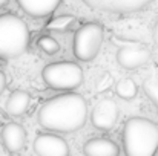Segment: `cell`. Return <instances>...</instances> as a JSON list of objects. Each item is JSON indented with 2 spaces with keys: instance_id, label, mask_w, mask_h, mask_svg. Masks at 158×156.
I'll return each mask as SVG.
<instances>
[{
  "instance_id": "6da1fadb",
  "label": "cell",
  "mask_w": 158,
  "mask_h": 156,
  "mask_svg": "<svg viewBox=\"0 0 158 156\" xmlns=\"http://www.w3.org/2000/svg\"><path fill=\"white\" fill-rule=\"evenodd\" d=\"M37 119L49 132L74 133L86 124L88 103L75 92L55 95L40 107Z\"/></svg>"
},
{
  "instance_id": "7a4b0ae2",
  "label": "cell",
  "mask_w": 158,
  "mask_h": 156,
  "mask_svg": "<svg viewBox=\"0 0 158 156\" xmlns=\"http://www.w3.org/2000/svg\"><path fill=\"white\" fill-rule=\"evenodd\" d=\"M121 141L127 156H152L158 150V124L144 116H132L124 122Z\"/></svg>"
},
{
  "instance_id": "3957f363",
  "label": "cell",
  "mask_w": 158,
  "mask_h": 156,
  "mask_svg": "<svg viewBox=\"0 0 158 156\" xmlns=\"http://www.w3.org/2000/svg\"><path fill=\"white\" fill-rule=\"evenodd\" d=\"M31 35L26 22L6 12L0 15V60L9 61L22 57L29 48Z\"/></svg>"
},
{
  "instance_id": "277c9868",
  "label": "cell",
  "mask_w": 158,
  "mask_h": 156,
  "mask_svg": "<svg viewBox=\"0 0 158 156\" xmlns=\"http://www.w3.org/2000/svg\"><path fill=\"white\" fill-rule=\"evenodd\" d=\"M42 78L54 90H72L83 83V69L75 61H55L43 67Z\"/></svg>"
},
{
  "instance_id": "5b68a950",
  "label": "cell",
  "mask_w": 158,
  "mask_h": 156,
  "mask_svg": "<svg viewBox=\"0 0 158 156\" xmlns=\"http://www.w3.org/2000/svg\"><path fill=\"white\" fill-rule=\"evenodd\" d=\"M103 37H105V29L97 22H91L80 26L74 34V42H72V52L75 58L81 61H92L100 54Z\"/></svg>"
},
{
  "instance_id": "8992f818",
  "label": "cell",
  "mask_w": 158,
  "mask_h": 156,
  "mask_svg": "<svg viewBox=\"0 0 158 156\" xmlns=\"http://www.w3.org/2000/svg\"><path fill=\"white\" fill-rule=\"evenodd\" d=\"M154 0H83L86 6L102 12L112 14H132L144 9Z\"/></svg>"
},
{
  "instance_id": "52a82bcc",
  "label": "cell",
  "mask_w": 158,
  "mask_h": 156,
  "mask_svg": "<svg viewBox=\"0 0 158 156\" xmlns=\"http://www.w3.org/2000/svg\"><path fill=\"white\" fill-rule=\"evenodd\" d=\"M118 121V106L112 98H102L91 113V122L98 130H110Z\"/></svg>"
},
{
  "instance_id": "ba28073f",
  "label": "cell",
  "mask_w": 158,
  "mask_h": 156,
  "mask_svg": "<svg viewBox=\"0 0 158 156\" xmlns=\"http://www.w3.org/2000/svg\"><path fill=\"white\" fill-rule=\"evenodd\" d=\"M34 152L40 156H68V142L54 133H42L34 139Z\"/></svg>"
},
{
  "instance_id": "9c48e42d",
  "label": "cell",
  "mask_w": 158,
  "mask_h": 156,
  "mask_svg": "<svg viewBox=\"0 0 158 156\" xmlns=\"http://www.w3.org/2000/svg\"><path fill=\"white\" fill-rule=\"evenodd\" d=\"M151 58V51L144 46H123L117 52V61L123 69H137L146 64Z\"/></svg>"
},
{
  "instance_id": "30bf717a",
  "label": "cell",
  "mask_w": 158,
  "mask_h": 156,
  "mask_svg": "<svg viewBox=\"0 0 158 156\" xmlns=\"http://www.w3.org/2000/svg\"><path fill=\"white\" fill-rule=\"evenodd\" d=\"M2 142L9 153H19L26 144V130L17 122H8L3 126L0 133Z\"/></svg>"
},
{
  "instance_id": "8fae6325",
  "label": "cell",
  "mask_w": 158,
  "mask_h": 156,
  "mask_svg": "<svg viewBox=\"0 0 158 156\" xmlns=\"http://www.w3.org/2000/svg\"><path fill=\"white\" fill-rule=\"evenodd\" d=\"M17 3L28 15L42 18L51 15L60 6L61 0H17Z\"/></svg>"
},
{
  "instance_id": "7c38bea8",
  "label": "cell",
  "mask_w": 158,
  "mask_h": 156,
  "mask_svg": "<svg viewBox=\"0 0 158 156\" xmlns=\"http://www.w3.org/2000/svg\"><path fill=\"white\" fill-rule=\"evenodd\" d=\"M83 152L88 156H118V146L107 138H92L85 142Z\"/></svg>"
},
{
  "instance_id": "4fadbf2b",
  "label": "cell",
  "mask_w": 158,
  "mask_h": 156,
  "mask_svg": "<svg viewBox=\"0 0 158 156\" xmlns=\"http://www.w3.org/2000/svg\"><path fill=\"white\" fill-rule=\"evenodd\" d=\"M29 104H31L29 92L17 89V90H12L9 94L6 104H5V109L11 116H20L29 109Z\"/></svg>"
},
{
  "instance_id": "5bb4252c",
  "label": "cell",
  "mask_w": 158,
  "mask_h": 156,
  "mask_svg": "<svg viewBox=\"0 0 158 156\" xmlns=\"http://www.w3.org/2000/svg\"><path fill=\"white\" fill-rule=\"evenodd\" d=\"M78 20L74 15H60V17H54L46 23V31H52V32H68L75 29Z\"/></svg>"
},
{
  "instance_id": "9a60e30c",
  "label": "cell",
  "mask_w": 158,
  "mask_h": 156,
  "mask_svg": "<svg viewBox=\"0 0 158 156\" xmlns=\"http://www.w3.org/2000/svg\"><path fill=\"white\" fill-rule=\"evenodd\" d=\"M138 86L132 78H121L115 86V94L123 100H132L137 97Z\"/></svg>"
},
{
  "instance_id": "2e32d148",
  "label": "cell",
  "mask_w": 158,
  "mask_h": 156,
  "mask_svg": "<svg viewBox=\"0 0 158 156\" xmlns=\"http://www.w3.org/2000/svg\"><path fill=\"white\" fill-rule=\"evenodd\" d=\"M37 48L42 49L46 55H54V54H57V52L60 51L58 42L54 37H51V35H42V37H39L37 38Z\"/></svg>"
},
{
  "instance_id": "e0dca14e",
  "label": "cell",
  "mask_w": 158,
  "mask_h": 156,
  "mask_svg": "<svg viewBox=\"0 0 158 156\" xmlns=\"http://www.w3.org/2000/svg\"><path fill=\"white\" fill-rule=\"evenodd\" d=\"M143 87H144V92H146V95L149 97V100L155 104V107L158 109V80L157 81H152V80L149 81V80H148Z\"/></svg>"
},
{
  "instance_id": "ac0fdd59",
  "label": "cell",
  "mask_w": 158,
  "mask_h": 156,
  "mask_svg": "<svg viewBox=\"0 0 158 156\" xmlns=\"http://www.w3.org/2000/svg\"><path fill=\"white\" fill-rule=\"evenodd\" d=\"M6 89V75L3 74V70H0V95L5 92Z\"/></svg>"
},
{
  "instance_id": "d6986e66",
  "label": "cell",
  "mask_w": 158,
  "mask_h": 156,
  "mask_svg": "<svg viewBox=\"0 0 158 156\" xmlns=\"http://www.w3.org/2000/svg\"><path fill=\"white\" fill-rule=\"evenodd\" d=\"M154 43H155V46L158 49V20L155 23V26H154Z\"/></svg>"
},
{
  "instance_id": "ffe728a7",
  "label": "cell",
  "mask_w": 158,
  "mask_h": 156,
  "mask_svg": "<svg viewBox=\"0 0 158 156\" xmlns=\"http://www.w3.org/2000/svg\"><path fill=\"white\" fill-rule=\"evenodd\" d=\"M8 3H9V0H0V9H2V8H5Z\"/></svg>"
}]
</instances>
